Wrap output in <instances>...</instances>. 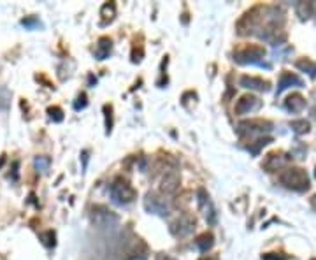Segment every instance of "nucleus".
Listing matches in <instances>:
<instances>
[{
    "instance_id": "24",
    "label": "nucleus",
    "mask_w": 316,
    "mask_h": 260,
    "mask_svg": "<svg viewBox=\"0 0 316 260\" xmlns=\"http://www.w3.org/2000/svg\"><path fill=\"white\" fill-rule=\"evenodd\" d=\"M48 115H49V118H51L53 122H56V123L63 122V111L58 108V106H53V108H48Z\"/></svg>"
},
{
    "instance_id": "12",
    "label": "nucleus",
    "mask_w": 316,
    "mask_h": 260,
    "mask_svg": "<svg viewBox=\"0 0 316 260\" xmlns=\"http://www.w3.org/2000/svg\"><path fill=\"white\" fill-rule=\"evenodd\" d=\"M199 206H201V209H204L206 211V220H208L209 223H214L216 222V213H214V209H212V206H211V201H209V197H208V193L204 192V190H199Z\"/></svg>"
},
{
    "instance_id": "9",
    "label": "nucleus",
    "mask_w": 316,
    "mask_h": 260,
    "mask_svg": "<svg viewBox=\"0 0 316 260\" xmlns=\"http://www.w3.org/2000/svg\"><path fill=\"white\" fill-rule=\"evenodd\" d=\"M179 185H181V178H179V174L176 171H169V172H165V176L162 178L160 192L164 193V195H172V193L178 192Z\"/></svg>"
},
{
    "instance_id": "21",
    "label": "nucleus",
    "mask_w": 316,
    "mask_h": 260,
    "mask_svg": "<svg viewBox=\"0 0 316 260\" xmlns=\"http://www.w3.org/2000/svg\"><path fill=\"white\" fill-rule=\"evenodd\" d=\"M34 165H35V169H37L39 172H48L49 165H51V158H49V156H46V155H39V156H35Z\"/></svg>"
},
{
    "instance_id": "7",
    "label": "nucleus",
    "mask_w": 316,
    "mask_h": 260,
    "mask_svg": "<svg viewBox=\"0 0 316 260\" xmlns=\"http://www.w3.org/2000/svg\"><path fill=\"white\" fill-rule=\"evenodd\" d=\"M290 160H292V155H285L283 151H272L265 156L262 167H264L267 172H274V171H278L279 167H283L287 162H290Z\"/></svg>"
},
{
    "instance_id": "16",
    "label": "nucleus",
    "mask_w": 316,
    "mask_h": 260,
    "mask_svg": "<svg viewBox=\"0 0 316 260\" xmlns=\"http://www.w3.org/2000/svg\"><path fill=\"white\" fill-rule=\"evenodd\" d=\"M295 11H297V14L301 19H308L316 12V5L313 4V2H299Z\"/></svg>"
},
{
    "instance_id": "29",
    "label": "nucleus",
    "mask_w": 316,
    "mask_h": 260,
    "mask_svg": "<svg viewBox=\"0 0 316 260\" xmlns=\"http://www.w3.org/2000/svg\"><path fill=\"white\" fill-rule=\"evenodd\" d=\"M18 167H19V162H14V164H12V179H18Z\"/></svg>"
},
{
    "instance_id": "25",
    "label": "nucleus",
    "mask_w": 316,
    "mask_h": 260,
    "mask_svg": "<svg viewBox=\"0 0 316 260\" xmlns=\"http://www.w3.org/2000/svg\"><path fill=\"white\" fill-rule=\"evenodd\" d=\"M41 239H42V243H44L46 246H49V248H51V246H55V232L53 231H48V232H42L41 234Z\"/></svg>"
},
{
    "instance_id": "27",
    "label": "nucleus",
    "mask_w": 316,
    "mask_h": 260,
    "mask_svg": "<svg viewBox=\"0 0 316 260\" xmlns=\"http://www.w3.org/2000/svg\"><path fill=\"white\" fill-rule=\"evenodd\" d=\"M262 260H287V257L279 255V253H265V255L262 257Z\"/></svg>"
},
{
    "instance_id": "33",
    "label": "nucleus",
    "mask_w": 316,
    "mask_h": 260,
    "mask_svg": "<svg viewBox=\"0 0 316 260\" xmlns=\"http://www.w3.org/2000/svg\"><path fill=\"white\" fill-rule=\"evenodd\" d=\"M315 176H316V171H315Z\"/></svg>"
},
{
    "instance_id": "34",
    "label": "nucleus",
    "mask_w": 316,
    "mask_h": 260,
    "mask_svg": "<svg viewBox=\"0 0 316 260\" xmlns=\"http://www.w3.org/2000/svg\"><path fill=\"white\" fill-rule=\"evenodd\" d=\"M311 260H316V259H311Z\"/></svg>"
},
{
    "instance_id": "23",
    "label": "nucleus",
    "mask_w": 316,
    "mask_h": 260,
    "mask_svg": "<svg viewBox=\"0 0 316 260\" xmlns=\"http://www.w3.org/2000/svg\"><path fill=\"white\" fill-rule=\"evenodd\" d=\"M104 113H105V132L111 134V130H112V106L105 104Z\"/></svg>"
},
{
    "instance_id": "20",
    "label": "nucleus",
    "mask_w": 316,
    "mask_h": 260,
    "mask_svg": "<svg viewBox=\"0 0 316 260\" xmlns=\"http://www.w3.org/2000/svg\"><path fill=\"white\" fill-rule=\"evenodd\" d=\"M290 129L294 130L297 135H302V134H308L311 125H309V122H306V120H294V122L290 123Z\"/></svg>"
},
{
    "instance_id": "5",
    "label": "nucleus",
    "mask_w": 316,
    "mask_h": 260,
    "mask_svg": "<svg viewBox=\"0 0 316 260\" xmlns=\"http://www.w3.org/2000/svg\"><path fill=\"white\" fill-rule=\"evenodd\" d=\"M144 209L151 215H158V216H169L171 213V208L165 202V199L162 195L155 192H148L144 197Z\"/></svg>"
},
{
    "instance_id": "17",
    "label": "nucleus",
    "mask_w": 316,
    "mask_h": 260,
    "mask_svg": "<svg viewBox=\"0 0 316 260\" xmlns=\"http://www.w3.org/2000/svg\"><path fill=\"white\" fill-rule=\"evenodd\" d=\"M295 67L301 69V71L306 72V74H309L311 78H316V62H313V60L301 58L295 62Z\"/></svg>"
},
{
    "instance_id": "22",
    "label": "nucleus",
    "mask_w": 316,
    "mask_h": 260,
    "mask_svg": "<svg viewBox=\"0 0 316 260\" xmlns=\"http://www.w3.org/2000/svg\"><path fill=\"white\" fill-rule=\"evenodd\" d=\"M101 14H102V18H104V19H109V21H111V19L114 18V14H116V5L112 4V2L104 4V5H102Z\"/></svg>"
},
{
    "instance_id": "30",
    "label": "nucleus",
    "mask_w": 316,
    "mask_h": 260,
    "mask_svg": "<svg viewBox=\"0 0 316 260\" xmlns=\"http://www.w3.org/2000/svg\"><path fill=\"white\" fill-rule=\"evenodd\" d=\"M156 260H176V259L171 255H165V253H160V255H156Z\"/></svg>"
},
{
    "instance_id": "4",
    "label": "nucleus",
    "mask_w": 316,
    "mask_h": 260,
    "mask_svg": "<svg viewBox=\"0 0 316 260\" xmlns=\"http://www.w3.org/2000/svg\"><path fill=\"white\" fill-rule=\"evenodd\" d=\"M265 56V49L258 44H246L242 48L234 51V60L241 65L248 63H260V60Z\"/></svg>"
},
{
    "instance_id": "32",
    "label": "nucleus",
    "mask_w": 316,
    "mask_h": 260,
    "mask_svg": "<svg viewBox=\"0 0 316 260\" xmlns=\"http://www.w3.org/2000/svg\"><path fill=\"white\" fill-rule=\"evenodd\" d=\"M4 162H5V155H2V156H0V167H2V164H4Z\"/></svg>"
},
{
    "instance_id": "26",
    "label": "nucleus",
    "mask_w": 316,
    "mask_h": 260,
    "mask_svg": "<svg viewBox=\"0 0 316 260\" xmlns=\"http://www.w3.org/2000/svg\"><path fill=\"white\" fill-rule=\"evenodd\" d=\"M86 106H88V101H86V95L85 93H81V95L76 99V102H74V109L76 111H81V109H85Z\"/></svg>"
},
{
    "instance_id": "19",
    "label": "nucleus",
    "mask_w": 316,
    "mask_h": 260,
    "mask_svg": "<svg viewBox=\"0 0 316 260\" xmlns=\"http://www.w3.org/2000/svg\"><path fill=\"white\" fill-rule=\"evenodd\" d=\"M271 142H272V137H258L257 141L249 142L248 151L251 153V155H258V153H260V149L264 148V146L271 144Z\"/></svg>"
},
{
    "instance_id": "8",
    "label": "nucleus",
    "mask_w": 316,
    "mask_h": 260,
    "mask_svg": "<svg viewBox=\"0 0 316 260\" xmlns=\"http://www.w3.org/2000/svg\"><path fill=\"white\" fill-rule=\"evenodd\" d=\"M260 106H262V101L258 97L242 95L237 101V104H235V115H239V116L248 115V113H253V111H257V109H260Z\"/></svg>"
},
{
    "instance_id": "6",
    "label": "nucleus",
    "mask_w": 316,
    "mask_h": 260,
    "mask_svg": "<svg viewBox=\"0 0 316 260\" xmlns=\"http://www.w3.org/2000/svg\"><path fill=\"white\" fill-rule=\"evenodd\" d=\"M195 225H197V222H195L194 216L183 215L171 225V232L176 238H186V236H190L195 231Z\"/></svg>"
},
{
    "instance_id": "18",
    "label": "nucleus",
    "mask_w": 316,
    "mask_h": 260,
    "mask_svg": "<svg viewBox=\"0 0 316 260\" xmlns=\"http://www.w3.org/2000/svg\"><path fill=\"white\" fill-rule=\"evenodd\" d=\"M12 93L7 86H0V111H7L11 108Z\"/></svg>"
},
{
    "instance_id": "10",
    "label": "nucleus",
    "mask_w": 316,
    "mask_h": 260,
    "mask_svg": "<svg viewBox=\"0 0 316 260\" xmlns=\"http://www.w3.org/2000/svg\"><path fill=\"white\" fill-rule=\"evenodd\" d=\"M302 85H304V83H302V79L299 78L297 74H294V72H288V71H283L281 76H279L276 95H279V93H281L283 90L290 88V86H302Z\"/></svg>"
},
{
    "instance_id": "15",
    "label": "nucleus",
    "mask_w": 316,
    "mask_h": 260,
    "mask_svg": "<svg viewBox=\"0 0 316 260\" xmlns=\"http://www.w3.org/2000/svg\"><path fill=\"white\" fill-rule=\"evenodd\" d=\"M195 245H197V248L201 250L202 253H208L209 250L214 246V236H212L211 232H204V234H201L197 238Z\"/></svg>"
},
{
    "instance_id": "28",
    "label": "nucleus",
    "mask_w": 316,
    "mask_h": 260,
    "mask_svg": "<svg viewBox=\"0 0 316 260\" xmlns=\"http://www.w3.org/2000/svg\"><path fill=\"white\" fill-rule=\"evenodd\" d=\"M21 25L23 26H28V28H32V26H37L39 25V21L35 18H25L21 21Z\"/></svg>"
},
{
    "instance_id": "2",
    "label": "nucleus",
    "mask_w": 316,
    "mask_h": 260,
    "mask_svg": "<svg viewBox=\"0 0 316 260\" xmlns=\"http://www.w3.org/2000/svg\"><path fill=\"white\" fill-rule=\"evenodd\" d=\"M137 192L130 186V183L125 179H116L111 185V199L114 204L118 206H126L135 201Z\"/></svg>"
},
{
    "instance_id": "14",
    "label": "nucleus",
    "mask_w": 316,
    "mask_h": 260,
    "mask_svg": "<svg viewBox=\"0 0 316 260\" xmlns=\"http://www.w3.org/2000/svg\"><path fill=\"white\" fill-rule=\"evenodd\" d=\"M112 49V41L109 37H101L97 42V48H95V58L99 60H105L109 55H111Z\"/></svg>"
},
{
    "instance_id": "31",
    "label": "nucleus",
    "mask_w": 316,
    "mask_h": 260,
    "mask_svg": "<svg viewBox=\"0 0 316 260\" xmlns=\"http://www.w3.org/2000/svg\"><path fill=\"white\" fill-rule=\"evenodd\" d=\"M311 206L316 209V193H315V195H313V197H311Z\"/></svg>"
},
{
    "instance_id": "13",
    "label": "nucleus",
    "mask_w": 316,
    "mask_h": 260,
    "mask_svg": "<svg viewBox=\"0 0 316 260\" xmlns=\"http://www.w3.org/2000/svg\"><path fill=\"white\" fill-rule=\"evenodd\" d=\"M304 108H306V99L301 93H292L285 101V109L290 113H301L304 111Z\"/></svg>"
},
{
    "instance_id": "11",
    "label": "nucleus",
    "mask_w": 316,
    "mask_h": 260,
    "mask_svg": "<svg viewBox=\"0 0 316 260\" xmlns=\"http://www.w3.org/2000/svg\"><path fill=\"white\" fill-rule=\"evenodd\" d=\"M239 85H241L242 88H248V90L267 92L269 86H271V83L265 81V79H262V78H255V76H242V78L239 79Z\"/></svg>"
},
{
    "instance_id": "3",
    "label": "nucleus",
    "mask_w": 316,
    "mask_h": 260,
    "mask_svg": "<svg viewBox=\"0 0 316 260\" xmlns=\"http://www.w3.org/2000/svg\"><path fill=\"white\" fill-rule=\"evenodd\" d=\"M272 130V123L269 120H246L237 125V132L241 137H253V135H262L267 134Z\"/></svg>"
},
{
    "instance_id": "1",
    "label": "nucleus",
    "mask_w": 316,
    "mask_h": 260,
    "mask_svg": "<svg viewBox=\"0 0 316 260\" xmlns=\"http://www.w3.org/2000/svg\"><path fill=\"white\" fill-rule=\"evenodd\" d=\"M279 181H281V185L294 190V192H306V190H309V185H311L308 172L299 167H288L287 171H283L279 174Z\"/></svg>"
}]
</instances>
